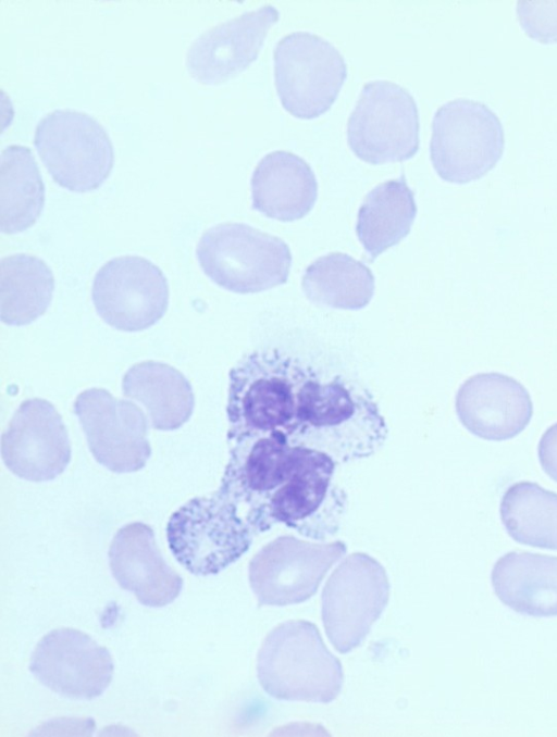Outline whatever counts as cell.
Wrapping results in <instances>:
<instances>
[{"label": "cell", "instance_id": "cell-1", "mask_svg": "<svg viewBox=\"0 0 557 737\" xmlns=\"http://www.w3.org/2000/svg\"><path fill=\"white\" fill-rule=\"evenodd\" d=\"M387 426L370 392L359 384L314 371L287 440L327 454L337 464L368 458L385 442Z\"/></svg>", "mask_w": 557, "mask_h": 737}, {"label": "cell", "instance_id": "cell-2", "mask_svg": "<svg viewBox=\"0 0 557 737\" xmlns=\"http://www.w3.org/2000/svg\"><path fill=\"white\" fill-rule=\"evenodd\" d=\"M314 368L278 349L245 354L228 375L227 441L293 432Z\"/></svg>", "mask_w": 557, "mask_h": 737}, {"label": "cell", "instance_id": "cell-3", "mask_svg": "<svg viewBox=\"0 0 557 737\" xmlns=\"http://www.w3.org/2000/svg\"><path fill=\"white\" fill-rule=\"evenodd\" d=\"M196 255L212 282L237 293L285 284L292 264L285 241L243 223H222L207 229Z\"/></svg>", "mask_w": 557, "mask_h": 737}, {"label": "cell", "instance_id": "cell-4", "mask_svg": "<svg viewBox=\"0 0 557 737\" xmlns=\"http://www.w3.org/2000/svg\"><path fill=\"white\" fill-rule=\"evenodd\" d=\"M255 534L216 490L195 497L169 519L166 538L175 559L191 574H218L251 546Z\"/></svg>", "mask_w": 557, "mask_h": 737}, {"label": "cell", "instance_id": "cell-5", "mask_svg": "<svg viewBox=\"0 0 557 737\" xmlns=\"http://www.w3.org/2000/svg\"><path fill=\"white\" fill-rule=\"evenodd\" d=\"M504 129L484 103L455 99L436 111L430 157L446 182L466 184L490 172L503 155Z\"/></svg>", "mask_w": 557, "mask_h": 737}, {"label": "cell", "instance_id": "cell-6", "mask_svg": "<svg viewBox=\"0 0 557 737\" xmlns=\"http://www.w3.org/2000/svg\"><path fill=\"white\" fill-rule=\"evenodd\" d=\"M34 145L53 180L71 191L97 189L113 167V146L106 129L84 112L48 113L36 126Z\"/></svg>", "mask_w": 557, "mask_h": 737}, {"label": "cell", "instance_id": "cell-7", "mask_svg": "<svg viewBox=\"0 0 557 737\" xmlns=\"http://www.w3.org/2000/svg\"><path fill=\"white\" fill-rule=\"evenodd\" d=\"M338 464L327 454L299 446L289 477L271 497L265 530L277 523L314 540L334 536L347 508V496L335 482Z\"/></svg>", "mask_w": 557, "mask_h": 737}, {"label": "cell", "instance_id": "cell-8", "mask_svg": "<svg viewBox=\"0 0 557 737\" xmlns=\"http://www.w3.org/2000/svg\"><path fill=\"white\" fill-rule=\"evenodd\" d=\"M273 58L276 91L287 112L309 120L331 108L347 76L344 58L333 45L295 32L276 43Z\"/></svg>", "mask_w": 557, "mask_h": 737}, {"label": "cell", "instance_id": "cell-9", "mask_svg": "<svg viewBox=\"0 0 557 737\" xmlns=\"http://www.w3.org/2000/svg\"><path fill=\"white\" fill-rule=\"evenodd\" d=\"M352 152L371 164L405 161L419 149V112L413 97L387 82L367 83L347 123Z\"/></svg>", "mask_w": 557, "mask_h": 737}, {"label": "cell", "instance_id": "cell-10", "mask_svg": "<svg viewBox=\"0 0 557 737\" xmlns=\"http://www.w3.org/2000/svg\"><path fill=\"white\" fill-rule=\"evenodd\" d=\"M230 455L218 492L230 501L256 535L273 494L292 474L299 446L281 434L247 436L228 442Z\"/></svg>", "mask_w": 557, "mask_h": 737}, {"label": "cell", "instance_id": "cell-11", "mask_svg": "<svg viewBox=\"0 0 557 737\" xmlns=\"http://www.w3.org/2000/svg\"><path fill=\"white\" fill-rule=\"evenodd\" d=\"M91 298L98 315L123 332L154 325L169 304V286L162 271L149 260L123 255L97 272Z\"/></svg>", "mask_w": 557, "mask_h": 737}, {"label": "cell", "instance_id": "cell-12", "mask_svg": "<svg viewBox=\"0 0 557 737\" xmlns=\"http://www.w3.org/2000/svg\"><path fill=\"white\" fill-rule=\"evenodd\" d=\"M94 458L115 473L143 469L150 458L147 419L135 403L114 398L108 390L90 388L74 402Z\"/></svg>", "mask_w": 557, "mask_h": 737}, {"label": "cell", "instance_id": "cell-13", "mask_svg": "<svg viewBox=\"0 0 557 737\" xmlns=\"http://www.w3.org/2000/svg\"><path fill=\"white\" fill-rule=\"evenodd\" d=\"M29 670L42 685L59 695L90 700L110 685L114 666L109 651L87 634L59 628L37 644Z\"/></svg>", "mask_w": 557, "mask_h": 737}, {"label": "cell", "instance_id": "cell-14", "mask_svg": "<svg viewBox=\"0 0 557 737\" xmlns=\"http://www.w3.org/2000/svg\"><path fill=\"white\" fill-rule=\"evenodd\" d=\"M5 466L17 477L46 482L59 476L71 460V444L63 420L47 400H25L1 438Z\"/></svg>", "mask_w": 557, "mask_h": 737}, {"label": "cell", "instance_id": "cell-15", "mask_svg": "<svg viewBox=\"0 0 557 737\" xmlns=\"http://www.w3.org/2000/svg\"><path fill=\"white\" fill-rule=\"evenodd\" d=\"M278 16L276 8L264 5L202 33L187 52L190 76L205 85H218L242 73L257 59Z\"/></svg>", "mask_w": 557, "mask_h": 737}, {"label": "cell", "instance_id": "cell-16", "mask_svg": "<svg viewBox=\"0 0 557 737\" xmlns=\"http://www.w3.org/2000/svg\"><path fill=\"white\" fill-rule=\"evenodd\" d=\"M456 412L471 434L503 441L529 425L533 403L527 388L513 377L497 372L479 373L458 389Z\"/></svg>", "mask_w": 557, "mask_h": 737}, {"label": "cell", "instance_id": "cell-17", "mask_svg": "<svg viewBox=\"0 0 557 737\" xmlns=\"http://www.w3.org/2000/svg\"><path fill=\"white\" fill-rule=\"evenodd\" d=\"M108 555L117 584L132 591L141 604L164 607L180 595L183 580L164 561L147 524L135 522L120 528Z\"/></svg>", "mask_w": 557, "mask_h": 737}, {"label": "cell", "instance_id": "cell-18", "mask_svg": "<svg viewBox=\"0 0 557 737\" xmlns=\"http://www.w3.org/2000/svg\"><path fill=\"white\" fill-rule=\"evenodd\" d=\"M252 209L283 222L307 215L318 197V183L309 164L295 153L264 155L251 176Z\"/></svg>", "mask_w": 557, "mask_h": 737}, {"label": "cell", "instance_id": "cell-19", "mask_svg": "<svg viewBox=\"0 0 557 737\" xmlns=\"http://www.w3.org/2000/svg\"><path fill=\"white\" fill-rule=\"evenodd\" d=\"M497 598L517 613L557 616V557L510 551L491 572Z\"/></svg>", "mask_w": 557, "mask_h": 737}, {"label": "cell", "instance_id": "cell-20", "mask_svg": "<svg viewBox=\"0 0 557 737\" xmlns=\"http://www.w3.org/2000/svg\"><path fill=\"white\" fill-rule=\"evenodd\" d=\"M125 397L140 402L154 429L173 430L193 414L195 397L187 378L173 366L144 361L134 364L123 377Z\"/></svg>", "mask_w": 557, "mask_h": 737}, {"label": "cell", "instance_id": "cell-21", "mask_svg": "<svg viewBox=\"0 0 557 737\" xmlns=\"http://www.w3.org/2000/svg\"><path fill=\"white\" fill-rule=\"evenodd\" d=\"M416 214L414 195L404 176L373 188L359 209L356 224L358 239L370 260L405 238Z\"/></svg>", "mask_w": 557, "mask_h": 737}, {"label": "cell", "instance_id": "cell-22", "mask_svg": "<svg viewBox=\"0 0 557 737\" xmlns=\"http://www.w3.org/2000/svg\"><path fill=\"white\" fill-rule=\"evenodd\" d=\"M45 204V185L29 148L9 146L0 157V229L21 233L38 220Z\"/></svg>", "mask_w": 557, "mask_h": 737}, {"label": "cell", "instance_id": "cell-23", "mask_svg": "<svg viewBox=\"0 0 557 737\" xmlns=\"http://www.w3.org/2000/svg\"><path fill=\"white\" fill-rule=\"evenodd\" d=\"M54 289L49 266L29 254H13L0 262L1 321L8 325H26L48 309Z\"/></svg>", "mask_w": 557, "mask_h": 737}, {"label": "cell", "instance_id": "cell-24", "mask_svg": "<svg viewBox=\"0 0 557 737\" xmlns=\"http://www.w3.org/2000/svg\"><path fill=\"white\" fill-rule=\"evenodd\" d=\"M313 303L344 310L364 308L374 292V277L362 262L333 252L317 259L305 271L301 282Z\"/></svg>", "mask_w": 557, "mask_h": 737}, {"label": "cell", "instance_id": "cell-25", "mask_svg": "<svg viewBox=\"0 0 557 737\" xmlns=\"http://www.w3.org/2000/svg\"><path fill=\"white\" fill-rule=\"evenodd\" d=\"M499 515L517 542L557 550V494L533 482H518L504 492Z\"/></svg>", "mask_w": 557, "mask_h": 737}, {"label": "cell", "instance_id": "cell-26", "mask_svg": "<svg viewBox=\"0 0 557 737\" xmlns=\"http://www.w3.org/2000/svg\"><path fill=\"white\" fill-rule=\"evenodd\" d=\"M517 17L532 39L543 43L557 42V1H518Z\"/></svg>", "mask_w": 557, "mask_h": 737}, {"label": "cell", "instance_id": "cell-27", "mask_svg": "<svg viewBox=\"0 0 557 737\" xmlns=\"http://www.w3.org/2000/svg\"><path fill=\"white\" fill-rule=\"evenodd\" d=\"M537 454L543 471L557 482V423L543 433L539 441Z\"/></svg>", "mask_w": 557, "mask_h": 737}, {"label": "cell", "instance_id": "cell-28", "mask_svg": "<svg viewBox=\"0 0 557 737\" xmlns=\"http://www.w3.org/2000/svg\"><path fill=\"white\" fill-rule=\"evenodd\" d=\"M356 599H357V598H356V596L354 595V601H355ZM345 601L352 602V598H350V596H347V595H346V596H345ZM351 604H352V603H345V604H344V609L349 611ZM352 609H354V610L360 609V605H359L358 603H354V608H352Z\"/></svg>", "mask_w": 557, "mask_h": 737}]
</instances>
